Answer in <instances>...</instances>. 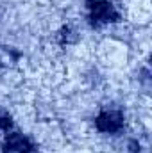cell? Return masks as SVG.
<instances>
[{
    "label": "cell",
    "mask_w": 152,
    "mask_h": 153,
    "mask_svg": "<svg viewBox=\"0 0 152 153\" xmlns=\"http://www.w3.org/2000/svg\"><path fill=\"white\" fill-rule=\"evenodd\" d=\"M90 9H91V22H93V25H104V23L118 20V13L113 7V4H109L106 0L90 2Z\"/></svg>",
    "instance_id": "6da1fadb"
},
{
    "label": "cell",
    "mask_w": 152,
    "mask_h": 153,
    "mask_svg": "<svg viewBox=\"0 0 152 153\" xmlns=\"http://www.w3.org/2000/svg\"><path fill=\"white\" fill-rule=\"evenodd\" d=\"M95 123H97V128L100 132H118L123 125V117L120 112L109 111V112H102L97 117Z\"/></svg>",
    "instance_id": "7a4b0ae2"
},
{
    "label": "cell",
    "mask_w": 152,
    "mask_h": 153,
    "mask_svg": "<svg viewBox=\"0 0 152 153\" xmlns=\"http://www.w3.org/2000/svg\"><path fill=\"white\" fill-rule=\"evenodd\" d=\"M5 153H31L32 152V144L20 134H13L7 137L5 144Z\"/></svg>",
    "instance_id": "3957f363"
},
{
    "label": "cell",
    "mask_w": 152,
    "mask_h": 153,
    "mask_svg": "<svg viewBox=\"0 0 152 153\" xmlns=\"http://www.w3.org/2000/svg\"><path fill=\"white\" fill-rule=\"evenodd\" d=\"M11 126V119L7 116H0V128H9Z\"/></svg>",
    "instance_id": "277c9868"
}]
</instances>
